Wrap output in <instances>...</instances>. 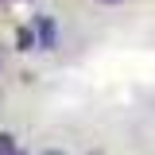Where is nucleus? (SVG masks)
<instances>
[{
    "mask_svg": "<svg viewBox=\"0 0 155 155\" xmlns=\"http://www.w3.org/2000/svg\"><path fill=\"white\" fill-rule=\"evenodd\" d=\"M31 27H35V39H39V47H43V51H51V47H54V39H58V27H54V19H51V16H35V23H31Z\"/></svg>",
    "mask_w": 155,
    "mask_h": 155,
    "instance_id": "1",
    "label": "nucleus"
},
{
    "mask_svg": "<svg viewBox=\"0 0 155 155\" xmlns=\"http://www.w3.org/2000/svg\"><path fill=\"white\" fill-rule=\"evenodd\" d=\"M16 47H19V51H35V47H39L35 27H19V31H16Z\"/></svg>",
    "mask_w": 155,
    "mask_h": 155,
    "instance_id": "2",
    "label": "nucleus"
},
{
    "mask_svg": "<svg viewBox=\"0 0 155 155\" xmlns=\"http://www.w3.org/2000/svg\"><path fill=\"white\" fill-rule=\"evenodd\" d=\"M19 147H16V136L12 132H0V155H16Z\"/></svg>",
    "mask_w": 155,
    "mask_h": 155,
    "instance_id": "3",
    "label": "nucleus"
},
{
    "mask_svg": "<svg viewBox=\"0 0 155 155\" xmlns=\"http://www.w3.org/2000/svg\"><path fill=\"white\" fill-rule=\"evenodd\" d=\"M39 155H66L62 147H47V151H39Z\"/></svg>",
    "mask_w": 155,
    "mask_h": 155,
    "instance_id": "4",
    "label": "nucleus"
},
{
    "mask_svg": "<svg viewBox=\"0 0 155 155\" xmlns=\"http://www.w3.org/2000/svg\"><path fill=\"white\" fill-rule=\"evenodd\" d=\"M16 155H27V151H16Z\"/></svg>",
    "mask_w": 155,
    "mask_h": 155,
    "instance_id": "5",
    "label": "nucleus"
}]
</instances>
